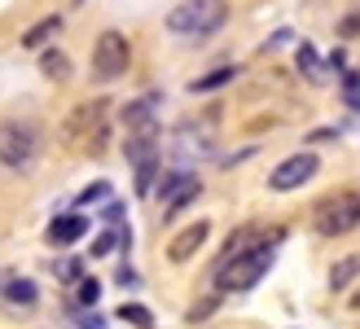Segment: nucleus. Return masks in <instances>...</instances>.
Listing matches in <instances>:
<instances>
[{
  "label": "nucleus",
  "mask_w": 360,
  "mask_h": 329,
  "mask_svg": "<svg viewBox=\"0 0 360 329\" xmlns=\"http://www.w3.org/2000/svg\"><path fill=\"white\" fill-rule=\"evenodd\" d=\"M273 242H281V233L259 237L255 246H246L242 254H233V259H220V264H215V290H220V295L250 290L268 268H273Z\"/></svg>",
  "instance_id": "obj_1"
},
{
  "label": "nucleus",
  "mask_w": 360,
  "mask_h": 329,
  "mask_svg": "<svg viewBox=\"0 0 360 329\" xmlns=\"http://www.w3.org/2000/svg\"><path fill=\"white\" fill-rule=\"evenodd\" d=\"M224 0H180V5L167 13V31L172 35H193V40H202V35L220 31L224 27Z\"/></svg>",
  "instance_id": "obj_2"
},
{
  "label": "nucleus",
  "mask_w": 360,
  "mask_h": 329,
  "mask_svg": "<svg viewBox=\"0 0 360 329\" xmlns=\"http://www.w3.org/2000/svg\"><path fill=\"white\" fill-rule=\"evenodd\" d=\"M40 127L31 119H9L0 123V162H5L9 172H27L35 158H40Z\"/></svg>",
  "instance_id": "obj_3"
},
{
  "label": "nucleus",
  "mask_w": 360,
  "mask_h": 329,
  "mask_svg": "<svg viewBox=\"0 0 360 329\" xmlns=\"http://www.w3.org/2000/svg\"><path fill=\"white\" fill-rule=\"evenodd\" d=\"M132 66V44L123 31H101L97 44H93V75L101 84H115L123 70Z\"/></svg>",
  "instance_id": "obj_4"
},
{
  "label": "nucleus",
  "mask_w": 360,
  "mask_h": 329,
  "mask_svg": "<svg viewBox=\"0 0 360 329\" xmlns=\"http://www.w3.org/2000/svg\"><path fill=\"white\" fill-rule=\"evenodd\" d=\"M360 224V193H338L316 207V233L321 237H343Z\"/></svg>",
  "instance_id": "obj_5"
},
{
  "label": "nucleus",
  "mask_w": 360,
  "mask_h": 329,
  "mask_svg": "<svg viewBox=\"0 0 360 329\" xmlns=\"http://www.w3.org/2000/svg\"><path fill=\"white\" fill-rule=\"evenodd\" d=\"M316 167H321V158H316L312 150L290 154L285 162H277V167H273V176H268V189H273V193H295V189H303V185L316 176Z\"/></svg>",
  "instance_id": "obj_6"
},
{
  "label": "nucleus",
  "mask_w": 360,
  "mask_h": 329,
  "mask_svg": "<svg viewBox=\"0 0 360 329\" xmlns=\"http://www.w3.org/2000/svg\"><path fill=\"white\" fill-rule=\"evenodd\" d=\"M207 237H211V224H207V219H198V224H189L185 233H176V237H172L167 259H172V264H189L193 254L207 246Z\"/></svg>",
  "instance_id": "obj_7"
},
{
  "label": "nucleus",
  "mask_w": 360,
  "mask_h": 329,
  "mask_svg": "<svg viewBox=\"0 0 360 329\" xmlns=\"http://www.w3.org/2000/svg\"><path fill=\"white\" fill-rule=\"evenodd\" d=\"M198 176H189V172H176V176H167L163 180V202H167V215H176V211H185L193 198H198Z\"/></svg>",
  "instance_id": "obj_8"
},
{
  "label": "nucleus",
  "mask_w": 360,
  "mask_h": 329,
  "mask_svg": "<svg viewBox=\"0 0 360 329\" xmlns=\"http://www.w3.org/2000/svg\"><path fill=\"white\" fill-rule=\"evenodd\" d=\"M101 119H105V101H84V105L70 110V119H66V127H62V136H66V141H79L84 132L101 127Z\"/></svg>",
  "instance_id": "obj_9"
},
{
  "label": "nucleus",
  "mask_w": 360,
  "mask_h": 329,
  "mask_svg": "<svg viewBox=\"0 0 360 329\" xmlns=\"http://www.w3.org/2000/svg\"><path fill=\"white\" fill-rule=\"evenodd\" d=\"M84 233H88V219L84 215H58L49 224V242L53 246H70V242H79Z\"/></svg>",
  "instance_id": "obj_10"
},
{
  "label": "nucleus",
  "mask_w": 360,
  "mask_h": 329,
  "mask_svg": "<svg viewBox=\"0 0 360 329\" xmlns=\"http://www.w3.org/2000/svg\"><path fill=\"white\" fill-rule=\"evenodd\" d=\"M58 31H62V18L49 13V18H40V22H31V27L22 31V49H44Z\"/></svg>",
  "instance_id": "obj_11"
},
{
  "label": "nucleus",
  "mask_w": 360,
  "mask_h": 329,
  "mask_svg": "<svg viewBox=\"0 0 360 329\" xmlns=\"http://www.w3.org/2000/svg\"><path fill=\"white\" fill-rule=\"evenodd\" d=\"M123 123H128V132L154 127V97H141V101H132V105H123Z\"/></svg>",
  "instance_id": "obj_12"
},
{
  "label": "nucleus",
  "mask_w": 360,
  "mask_h": 329,
  "mask_svg": "<svg viewBox=\"0 0 360 329\" xmlns=\"http://www.w3.org/2000/svg\"><path fill=\"white\" fill-rule=\"evenodd\" d=\"M360 277V254H347V259H338L330 268V290L338 295V290H352V281Z\"/></svg>",
  "instance_id": "obj_13"
},
{
  "label": "nucleus",
  "mask_w": 360,
  "mask_h": 329,
  "mask_svg": "<svg viewBox=\"0 0 360 329\" xmlns=\"http://www.w3.org/2000/svg\"><path fill=\"white\" fill-rule=\"evenodd\" d=\"M233 79H238V66H215L211 75H202V79L189 84V93H215V88H224V84H233Z\"/></svg>",
  "instance_id": "obj_14"
},
{
  "label": "nucleus",
  "mask_w": 360,
  "mask_h": 329,
  "mask_svg": "<svg viewBox=\"0 0 360 329\" xmlns=\"http://www.w3.org/2000/svg\"><path fill=\"white\" fill-rule=\"evenodd\" d=\"M40 70H44L49 79H66L70 75V58H66V53H58V49H49L44 58H40Z\"/></svg>",
  "instance_id": "obj_15"
},
{
  "label": "nucleus",
  "mask_w": 360,
  "mask_h": 329,
  "mask_svg": "<svg viewBox=\"0 0 360 329\" xmlns=\"http://www.w3.org/2000/svg\"><path fill=\"white\" fill-rule=\"evenodd\" d=\"M299 70H303V75H308V79H326V66H321V58H316V49L312 44H299Z\"/></svg>",
  "instance_id": "obj_16"
},
{
  "label": "nucleus",
  "mask_w": 360,
  "mask_h": 329,
  "mask_svg": "<svg viewBox=\"0 0 360 329\" xmlns=\"http://www.w3.org/2000/svg\"><path fill=\"white\" fill-rule=\"evenodd\" d=\"M259 242V233L255 228H238V233H229V242H224V254L220 259H233V254H242L246 246H255Z\"/></svg>",
  "instance_id": "obj_17"
},
{
  "label": "nucleus",
  "mask_w": 360,
  "mask_h": 329,
  "mask_svg": "<svg viewBox=\"0 0 360 329\" xmlns=\"http://www.w3.org/2000/svg\"><path fill=\"white\" fill-rule=\"evenodd\" d=\"M115 316H119V321H128V325H136V329H150V325H154L150 307H141V303H123Z\"/></svg>",
  "instance_id": "obj_18"
},
{
  "label": "nucleus",
  "mask_w": 360,
  "mask_h": 329,
  "mask_svg": "<svg viewBox=\"0 0 360 329\" xmlns=\"http://www.w3.org/2000/svg\"><path fill=\"white\" fill-rule=\"evenodd\" d=\"M5 299H9V303H35L40 295H35L31 281H13V277H9V281H5Z\"/></svg>",
  "instance_id": "obj_19"
},
{
  "label": "nucleus",
  "mask_w": 360,
  "mask_h": 329,
  "mask_svg": "<svg viewBox=\"0 0 360 329\" xmlns=\"http://www.w3.org/2000/svg\"><path fill=\"white\" fill-rule=\"evenodd\" d=\"M154 176H158V158L136 162V193H154Z\"/></svg>",
  "instance_id": "obj_20"
},
{
  "label": "nucleus",
  "mask_w": 360,
  "mask_h": 329,
  "mask_svg": "<svg viewBox=\"0 0 360 329\" xmlns=\"http://www.w3.org/2000/svg\"><path fill=\"white\" fill-rule=\"evenodd\" d=\"M119 242H132V233H123V228H119V233H101L97 242H93V259H101V254H110Z\"/></svg>",
  "instance_id": "obj_21"
},
{
  "label": "nucleus",
  "mask_w": 360,
  "mask_h": 329,
  "mask_svg": "<svg viewBox=\"0 0 360 329\" xmlns=\"http://www.w3.org/2000/svg\"><path fill=\"white\" fill-rule=\"evenodd\" d=\"M97 299H101V281L97 277H84L79 281V303L84 307H97Z\"/></svg>",
  "instance_id": "obj_22"
},
{
  "label": "nucleus",
  "mask_w": 360,
  "mask_h": 329,
  "mask_svg": "<svg viewBox=\"0 0 360 329\" xmlns=\"http://www.w3.org/2000/svg\"><path fill=\"white\" fill-rule=\"evenodd\" d=\"M105 193H110V189H105V180H97L93 189H84V193H79V207H88V202H101Z\"/></svg>",
  "instance_id": "obj_23"
},
{
  "label": "nucleus",
  "mask_w": 360,
  "mask_h": 329,
  "mask_svg": "<svg viewBox=\"0 0 360 329\" xmlns=\"http://www.w3.org/2000/svg\"><path fill=\"white\" fill-rule=\"evenodd\" d=\"M211 307H215V299H207V303H198L193 312H189V321H207V316H211Z\"/></svg>",
  "instance_id": "obj_24"
},
{
  "label": "nucleus",
  "mask_w": 360,
  "mask_h": 329,
  "mask_svg": "<svg viewBox=\"0 0 360 329\" xmlns=\"http://www.w3.org/2000/svg\"><path fill=\"white\" fill-rule=\"evenodd\" d=\"M356 31H360V13H352V18H347V22H343V27H338V35H356Z\"/></svg>",
  "instance_id": "obj_25"
},
{
  "label": "nucleus",
  "mask_w": 360,
  "mask_h": 329,
  "mask_svg": "<svg viewBox=\"0 0 360 329\" xmlns=\"http://www.w3.org/2000/svg\"><path fill=\"white\" fill-rule=\"evenodd\" d=\"M62 277L75 281V277H79V264H75V259H66V264H62Z\"/></svg>",
  "instance_id": "obj_26"
},
{
  "label": "nucleus",
  "mask_w": 360,
  "mask_h": 329,
  "mask_svg": "<svg viewBox=\"0 0 360 329\" xmlns=\"http://www.w3.org/2000/svg\"><path fill=\"white\" fill-rule=\"evenodd\" d=\"M101 215H105V219H110V224H115V219H119V215H123V207H119V202H110V207H105V211H101Z\"/></svg>",
  "instance_id": "obj_27"
},
{
  "label": "nucleus",
  "mask_w": 360,
  "mask_h": 329,
  "mask_svg": "<svg viewBox=\"0 0 360 329\" xmlns=\"http://www.w3.org/2000/svg\"><path fill=\"white\" fill-rule=\"evenodd\" d=\"M347 307H352V312H360V290H356V295H347Z\"/></svg>",
  "instance_id": "obj_28"
},
{
  "label": "nucleus",
  "mask_w": 360,
  "mask_h": 329,
  "mask_svg": "<svg viewBox=\"0 0 360 329\" xmlns=\"http://www.w3.org/2000/svg\"><path fill=\"white\" fill-rule=\"evenodd\" d=\"M75 5H84V0H75Z\"/></svg>",
  "instance_id": "obj_29"
}]
</instances>
